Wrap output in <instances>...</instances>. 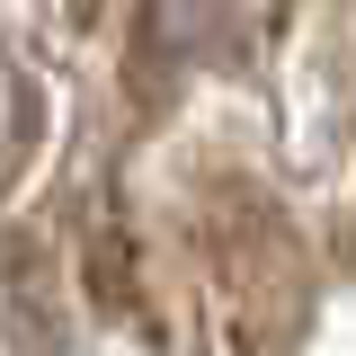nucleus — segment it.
Returning a JSON list of instances; mask_svg holds the SVG:
<instances>
[{"label":"nucleus","mask_w":356,"mask_h":356,"mask_svg":"<svg viewBox=\"0 0 356 356\" xmlns=\"http://www.w3.org/2000/svg\"><path fill=\"white\" fill-rule=\"evenodd\" d=\"M36 134H44V98H36V81H27V63L0 44V196L18 187L27 152H36Z\"/></svg>","instance_id":"1"},{"label":"nucleus","mask_w":356,"mask_h":356,"mask_svg":"<svg viewBox=\"0 0 356 356\" xmlns=\"http://www.w3.org/2000/svg\"><path fill=\"white\" fill-rule=\"evenodd\" d=\"M348 259H356V232H348Z\"/></svg>","instance_id":"2"}]
</instances>
